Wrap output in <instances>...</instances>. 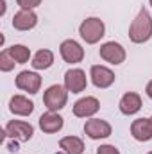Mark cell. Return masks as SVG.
<instances>
[{"mask_svg": "<svg viewBox=\"0 0 152 154\" xmlns=\"http://www.w3.org/2000/svg\"><path fill=\"white\" fill-rule=\"evenodd\" d=\"M145 91H147V95L152 99V81H149V84H147V88H145Z\"/></svg>", "mask_w": 152, "mask_h": 154, "instance_id": "23", "label": "cell"}, {"mask_svg": "<svg viewBox=\"0 0 152 154\" xmlns=\"http://www.w3.org/2000/svg\"><path fill=\"white\" fill-rule=\"evenodd\" d=\"M2 4V9H0V14H5V0H0Z\"/></svg>", "mask_w": 152, "mask_h": 154, "instance_id": "24", "label": "cell"}, {"mask_svg": "<svg viewBox=\"0 0 152 154\" xmlns=\"http://www.w3.org/2000/svg\"><path fill=\"white\" fill-rule=\"evenodd\" d=\"M99 109H100V102H99L95 97H84V99H79L75 104H74V115L79 116V118L93 116Z\"/></svg>", "mask_w": 152, "mask_h": 154, "instance_id": "12", "label": "cell"}, {"mask_svg": "<svg viewBox=\"0 0 152 154\" xmlns=\"http://www.w3.org/2000/svg\"><path fill=\"white\" fill-rule=\"evenodd\" d=\"M38 25V14L34 11H27V9H20L14 16H13V27L16 31H31Z\"/></svg>", "mask_w": 152, "mask_h": 154, "instance_id": "10", "label": "cell"}, {"mask_svg": "<svg viewBox=\"0 0 152 154\" xmlns=\"http://www.w3.org/2000/svg\"><path fill=\"white\" fill-rule=\"evenodd\" d=\"M14 65H16V61L11 57L9 50H7V48L2 50V52H0V70H2V72H11V70L14 68Z\"/></svg>", "mask_w": 152, "mask_h": 154, "instance_id": "20", "label": "cell"}, {"mask_svg": "<svg viewBox=\"0 0 152 154\" xmlns=\"http://www.w3.org/2000/svg\"><path fill=\"white\" fill-rule=\"evenodd\" d=\"M59 52H61V57L66 63H70V65L81 63L84 59V48L77 43L75 39H65L59 45Z\"/></svg>", "mask_w": 152, "mask_h": 154, "instance_id": "5", "label": "cell"}, {"mask_svg": "<svg viewBox=\"0 0 152 154\" xmlns=\"http://www.w3.org/2000/svg\"><path fill=\"white\" fill-rule=\"evenodd\" d=\"M111 131H113L111 125L106 120H100V118H91V120H86V124H84V133L91 140L108 138V136H111Z\"/></svg>", "mask_w": 152, "mask_h": 154, "instance_id": "8", "label": "cell"}, {"mask_svg": "<svg viewBox=\"0 0 152 154\" xmlns=\"http://www.w3.org/2000/svg\"><path fill=\"white\" fill-rule=\"evenodd\" d=\"M91 82L97 86V88H109L114 82V74L108 68V66H102V65H93L91 70Z\"/></svg>", "mask_w": 152, "mask_h": 154, "instance_id": "11", "label": "cell"}, {"mask_svg": "<svg viewBox=\"0 0 152 154\" xmlns=\"http://www.w3.org/2000/svg\"><path fill=\"white\" fill-rule=\"evenodd\" d=\"M4 134L7 138L18 140V142H29L34 134V127L23 120H11L4 129Z\"/></svg>", "mask_w": 152, "mask_h": 154, "instance_id": "4", "label": "cell"}, {"mask_svg": "<svg viewBox=\"0 0 152 154\" xmlns=\"http://www.w3.org/2000/svg\"><path fill=\"white\" fill-rule=\"evenodd\" d=\"M88 86V79L84 70L81 68H70L66 74H65V88L72 93H81L84 91Z\"/></svg>", "mask_w": 152, "mask_h": 154, "instance_id": "7", "label": "cell"}, {"mask_svg": "<svg viewBox=\"0 0 152 154\" xmlns=\"http://www.w3.org/2000/svg\"><path fill=\"white\" fill-rule=\"evenodd\" d=\"M97 154H120L114 145H100L97 149Z\"/></svg>", "mask_w": 152, "mask_h": 154, "instance_id": "22", "label": "cell"}, {"mask_svg": "<svg viewBox=\"0 0 152 154\" xmlns=\"http://www.w3.org/2000/svg\"><path fill=\"white\" fill-rule=\"evenodd\" d=\"M9 109L13 115H20V116H27L34 111V102L29 100L23 95H13L9 100Z\"/></svg>", "mask_w": 152, "mask_h": 154, "instance_id": "15", "label": "cell"}, {"mask_svg": "<svg viewBox=\"0 0 152 154\" xmlns=\"http://www.w3.org/2000/svg\"><path fill=\"white\" fill-rule=\"evenodd\" d=\"M104 32H106L104 22H102L100 18H95V16L86 18V20L81 23V27H79L81 38L84 39L86 43H90V45L100 41V38H104Z\"/></svg>", "mask_w": 152, "mask_h": 154, "instance_id": "2", "label": "cell"}, {"mask_svg": "<svg viewBox=\"0 0 152 154\" xmlns=\"http://www.w3.org/2000/svg\"><path fill=\"white\" fill-rule=\"evenodd\" d=\"M68 100V90L61 84H52L50 88H47L45 95H43V102L48 108V111H59L66 106Z\"/></svg>", "mask_w": 152, "mask_h": 154, "instance_id": "3", "label": "cell"}, {"mask_svg": "<svg viewBox=\"0 0 152 154\" xmlns=\"http://www.w3.org/2000/svg\"><path fill=\"white\" fill-rule=\"evenodd\" d=\"M129 38L132 43H145L152 38V16L145 7L140 9L138 16L129 27Z\"/></svg>", "mask_w": 152, "mask_h": 154, "instance_id": "1", "label": "cell"}, {"mask_svg": "<svg viewBox=\"0 0 152 154\" xmlns=\"http://www.w3.org/2000/svg\"><path fill=\"white\" fill-rule=\"evenodd\" d=\"M149 120H150V124H152V116H150V118H149Z\"/></svg>", "mask_w": 152, "mask_h": 154, "instance_id": "25", "label": "cell"}, {"mask_svg": "<svg viewBox=\"0 0 152 154\" xmlns=\"http://www.w3.org/2000/svg\"><path fill=\"white\" fill-rule=\"evenodd\" d=\"M149 2H150V5H152V0H149Z\"/></svg>", "mask_w": 152, "mask_h": 154, "instance_id": "26", "label": "cell"}, {"mask_svg": "<svg viewBox=\"0 0 152 154\" xmlns=\"http://www.w3.org/2000/svg\"><path fill=\"white\" fill-rule=\"evenodd\" d=\"M59 149L65 154H82L84 152V142L77 136H65L59 140Z\"/></svg>", "mask_w": 152, "mask_h": 154, "instance_id": "17", "label": "cell"}, {"mask_svg": "<svg viewBox=\"0 0 152 154\" xmlns=\"http://www.w3.org/2000/svg\"><path fill=\"white\" fill-rule=\"evenodd\" d=\"M11 57L16 61V65H23L31 59V48H27L25 45H13L7 48Z\"/></svg>", "mask_w": 152, "mask_h": 154, "instance_id": "19", "label": "cell"}, {"mask_svg": "<svg viewBox=\"0 0 152 154\" xmlns=\"http://www.w3.org/2000/svg\"><path fill=\"white\" fill-rule=\"evenodd\" d=\"M16 4L20 5V9H27V11H32L34 7H38L41 4V0H16Z\"/></svg>", "mask_w": 152, "mask_h": 154, "instance_id": "21", "label": "cell"}, {"mask_svg": "<svg viewBox=\"0 0 152 154\" xmlns=\"http://www.w3.org/2000/svg\"><path fill=\"white\" fill-rule=\"evenodd\" d=\"M131 134L138 142H149L152 140V124L149 118H138L131 124Z\"/></svg>", "mask_w": 152, "mask_h": 154, "instance_id": "14", "label": "cell"}, {"mask_svg": "<svg viewBox=\"0 0 152 154\" xmlns=\"http://www.w3.org/2000/svg\"><path fill=\"white\" fill-rule=\"evenodd\" d=\"M31 65H32V68H36V70H47V68H50V66L54 65V54H52V50H48V48L38 50V52L34 54Z\"/></svg>", "mask_w": 152, "mask_h": 154, "instance_id": "18", "label": "cell"}, {"mask_svg": "<svg viewBox=\"0 0 152 154\" xmlns=\"http://www.w3.org/2000/svg\"><path fill=\"white\" fill-rule=\"evenodd\" d=\"M100 57L111 65H122L125 61V48L120 45V43H114V41H108L100 47L99 50Z\"/></svg>", "mask_w": 152, "mask_h": 154, "instance_id": "6", "label": "cell"}, {"mask_svg": "<svg viewBox=\"0 0 152 154\" xmlns=\"http://www.w3.org/2000/svg\"><path fill=\"white\" fill-rule=\"evenodd\" d=\"M149 154H152V151H150V152H149Z\"/></svg>", "mask_w": 152, "mask_h": 154, "instance_id": "27", "label": "cell"}, {"mask_svg": "<svg viewBox=\"0 0 152 154\" xmlns=\"http://www.w3.org/2000/svg\"><path fill=\"white\" fill-rule=\"evenodd\" d=\"M141 109V97L134 91H127L120 99V111L123 115H134Z\"/></svg>", "mask_w": 152, "mask_h": 154, "instance_id": "16", "label": "cell"}, {"mask_svg": "<svg viewBox=\"0 0 152 154\" xmlns=\"http://www.w3.org/2000/svg\"><path fill=\"white\" fill-rule=\"evenodd\" d=\"M63 124H65V120L61 115H57V111H47L39 116V127L43 133H48V134L61 131Z\"/></svg>", "mask_w": 152, "mask_h": 154, "instance_id": "13", "label": "cell"}, {"mask_svg": "<svg viewBox=\"0 0 152 154\" xmlns=\"http://www.w3.org/2000/svg\"><path fill=\"white\" fill-rule=\"evenodd\" d=\"M14 82H16V88H18V90L29 91L31 95L38 93L39 88H41V77H39L36 72H29V70L20 72Z\"/></svg>", "mask_w": 152, "mask_h": 154, "instance_id": "9", "label": "cell"}]
</instances>
